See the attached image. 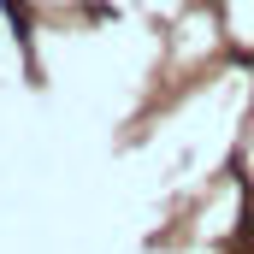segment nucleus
Returning <instances> with one entry per match:
<instances>
[{"instance_id":"nucleus-2","label":"nucleus","mask_w":254,"mask_h":254,"mask_svg":"<svg viewBox=\"0 0 254 254\" xmlns=\"http://www.w3.org/2000/svg\"><path fill=\"white\" fill-rule=\"evenodd\" d=\"M243 237H254V207H249V225H243Z\"/></svg>"},{"instance_id":"nucleus-1","label":"nucleus","mask_w":254,"mask_h":254,"mask_svg":"<svg viewBox=\"0 0 254 254\" xmlns=\"http://www.w3.org/2000/svg\"><path fill=\"white\" fill-rule=\"evenodd\" d=\"M0 12H6V24L18 30V42H30V12H24V0H0Z\"/></svg>"}]
</instances>
